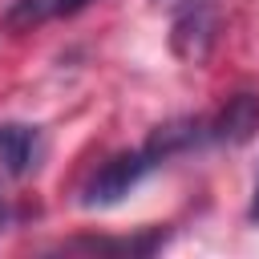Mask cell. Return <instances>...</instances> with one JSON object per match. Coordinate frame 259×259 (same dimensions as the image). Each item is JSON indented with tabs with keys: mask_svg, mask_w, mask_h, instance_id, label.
<instances>
[{
	"mask_svg": "<svg viewBox=\"0 0 259 259\" xmlns=\"http://www.w3.org/2000/svg\"><path fill=\"white\" fill-rule=\"evenodd\" d=\"M219 40V12L210 0H190L182 4V12L174 16V28H170V49L178 61L186 65H202L210 57Z\"/></svg>",
	"mask_w": 259,
	"mask_h": 259,
	"instance_id": "1",
	"label": "cell"
},
{
	"mask_svg": "<svg viewBox=\"0 0 259 259\" xmlns=\"http://www.w3.org/2000/svg\"><path fill=\"white\" fill-rule=\"evenodd\" d=\"M214 142H227V146H243L255 138L259 130V93L255 89H243L235 97H227V105L219 109V117L206 125Z\"/></svg>",
	"mask_w": 259,
	"mask_h": 259,
	"instance_id": "2",
	"label": "cell"
},
{
	"mask_svg": "<svg viewBox=\"0 0 259 259\" xmlns=\"http://www.w3.org/2000/svg\"><path fill=\"white\" fill-rule=\"evenodd\" d=\"M8 227V202H4V194H0V231Z\"/></svg>",
	"mask_w": 259,
	"mask_h": 259,
	"instance_id": "6",
	"label": "cell"
},
{
	"mask_svg": "<svg viewBox=\"0 0 259 259\" xmlns=\"http://www.w3.org/2000/svg\"><path fill=\"white\" fill-rule=\"evenodd\" d=\"M40 166V130L24 121H0V170L24 178Z\"/></svg>",
	"mask_w": 259,
	"mask_h": 259,
	"instance_id": "3",
	"label": "cell"
},
{
	"mask_svg": "<svg viewBox=\"0 0 259 259\" xmlns=\"http://www.w3.org/2000/svg\"><path fill=\"white\" fill-rule=\"evenodd\" d=\"M85 4L93 0H16L4 16V24L12 28H24V24H40L45 16H69V12H81Z\"/></svg>",
	"mask_w": 259,
	"mask_h": 259,
	"instance_id": "4",
	"label": "cell"
},
{
	"mask_svg": "<svg viewBox=\"0 0 259 259\" xmlns=\"http://www.w3.org/2000/svg\"><path fill=\"white\" fill-rule=\"evenodd\" d=\"M154 4H162V8H182V4H190V0H154Z\"/></svg>",
	"mask_w": 259,
	"mask_h": 259,
	"instance_id": "7",
	"label": "cell"
},
{
	"mask_svg": "<svg viewBox=\"0 0 259 259\" xmlns=\"http://www.w3.org/2000/svg\"><path fill=\"white\" fill-rule=\"evenodd\" d=\"M247 219L259 223V170H255V186H251V206H247Z\"/></svg>",
	"mask_w": 259,
	"mask_h": 259,
	"instance_id": "5",
	"label": "cell"
}]
</instances>
